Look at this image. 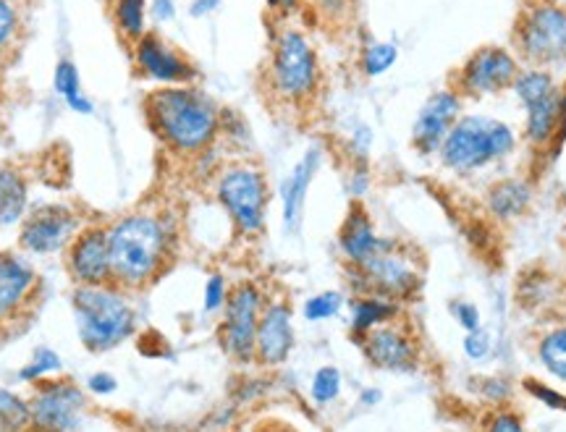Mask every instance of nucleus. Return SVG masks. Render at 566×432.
Segmentation results:
<instances>
[{
  "instance_id": "10",
  "label": "nucleus",
  "mask_w": 566,
  "mask_h": 432,
  "mask_svg": "<svg viewBox=\"0 0 566 432\" xmlns=\"http://www.w3.org/2000/svg\"><path fill=\"white\" fill-rule=\"evenodd\" d=\"M226 317L221 328L223 349L229 351L231 359L237 362H252L254 359V341H258V325L263 315L265 299L258 283L242 281L229 292L226 299Z\"/></svg>"
},
{
  "instance_id": "43",
  "label": "nucleus",
  "mask_w": 566,
  "mask_h": 432,
  "mask_svg": "<svg viewBox=\"0 0 566 432\" xmlns=\"http://www.w3.org/2000/svg\"><path fill=\"white\" fill-rule=\"evenodd\" d=\"M216 9H218V0H195L189 13H192L195 19H200V17H208V13H212Z\"/></svg>"
},
{
  "instance_id": "3",
  "label": "nucleus",
  "mask_w": 566,
  "mask_h": 432,
  "mask_svg": "<svg viewBox=\"0 0 566 432\" xmlns=\"http://www.w3.org/2000/svg\"><path fill=\"white\" fill-rule=\"evenodd\" d=\"M321 59L307 34L296 27L275 32L271 55H268L265 82L275 101L292 108H304L321 92Z\"/></svg>"
},
{
  "instance_id": "21",
  "label": "nucleus",
  "mask_w": 566,
  "mask_h": 432,
  "mask_svg": "<svg viewBox=\"0 0 566 432\" xmlns=\"http://www.w3.org/2000/svg\"><path fill=\"white\" fill-rule=\"evenodd\" d=\"M30 189L17 168H0V229L24 221Z\"/></svg>"
},
{
  "instance_id": "46",
  "label": "nucleus",
  "mask_w": 566,
  "mask_h": 432,
  "mask_svg": "<svg viewBox=\"0 0 566 432\" xmlns=\"http://www.w3.org/2000/svg\"><path fill=\"white\" fill-rule=\"evenodd\" d=\"M375 401H380V391H365L363 393V403H367V407H370V403H375Z\"/></svg>"
},
{
  "instance_id": "2",
  "label": "nucleus",
  "mask_w": 566,
  "mask_h": 432,
  "mask_svg": "<svg viewBox=\"0 0 566 432\" xmlns=\"http://www.w3.org/2000/svg\"><path fill=\"white\" fill-rule=\"evenodd\" d=\"M142 110H145L150 131L163 141L166 150L176 155L197 158L210 150L212 141L221 134L223 110L208 92L195 84H176V87L147 92Z\"/></svg>"
},
{
  "instance_id": "24",
  "label": "nucleus",
  "mask_w": 566,
  "mask_h": 432,
  "mask_svg": "<svg viewBox=\"0 0 566 432\" xmlns=\"http://www.w3.org/2000/svg\"><path fill=\"white\" fill-rule=\"evenodd\" d=\"M53 87L74 113H80V116H92V113H95V105H92L90 97L84 95L80 69L74 66V61H59V66L53 71Z\"/></svg>"
},
{
  "instance_id": "6",
  "label": "nucleus",
  "mask_w": 566,
  "mask_h": 432,
  "mask_svg": "<svg viewBox=\"0 0 566 432\" xmlns=\"http://www.w3.org/2000/svg\"><path fill=\"white\" fill-rule=\"evenodd\" d=\"M216 200L231 218L239 236H260L265 229L271 187L265 173L252 162H231L218 171Z\"/></svg>"
},
{
  "instance_id": "15",
  "label": "nucleus",
  "mask_w": 566,
  "mask_h": 432,
  "mask_svg": "<svg viewBox=\"0 0 566 432\" xmlns=\"http://www.w3.org/2000/svg\"><path fill=\"white\" fill-rule=\"evenodd\" d=\"M367 362L388 372H415L420 365V346L405 325L396 320L378 325L365 336H359Z\"/></svg>"
},
{
  "instance_id": "4",
  "label": "nucleus",
  "mask_w": 566,
  "mask_h": 432,
  "mask_svg": "<svg viewBox=\"0 0 566 432\" xmlns=\"http://www.w3.org/2000/svg\"><path fill=\"white\" fill-rule=\"evenodd\" d=\"M76 330L87 351H111L137 328V315L118 286H76L74 296Z\"/></svg>"
},
{
  "instance_id": "33",
  "label": "nucleus",
  "mask_w": 566,
  "mask_h": 432,
  "mask_svg": "<svg viewBox=\"0 0 566 432\" xmlns=\"http://www.w3.org/2000/svg\"><path fill=\"white\" fill-rule=\"evenodd\" d=\"M342 393V372L336 367H321L313 378V399L317 403H331Z\"/></svg>"
},
{
  "instance_id": "36",
  "label": "nucleus",
  "mask_w": 566,
  "mask_h": 432,
  "mask_svg": "<svg viewBox=\"0 0 566 432\" xmlns=\"http://www.w3.org/2000/svg\"><path fill=\"white\" fill-rule=\"evenodd\" d=\"M226 299H229V288H226V281L221 275H212V278L205 283V309L216 312L221 309Z\"/></svg>"
},
{
  "instance_id": "37",
  "label": "nucleus",
  "mask_w": 566,
  "mask_h": 432,
  "mask_svg": "<svg viewBox=\"0 0 566 432\" xmlns=\"http://www.w3.org/2000/svg\"><path fill=\"white\" fill-rule=\"evenodd\" d=\"M525 388H527L530 393L535 396L537 401L546 403V407H551V409H562V412H566V396L556 393L554 388L543 386V382H537V380H525Z\"/></svg>"
},
{
  "instance_id": "27",
  "label": "nucleus",
  "mask_w": 566,
  "mask_h": 432,
  "mask_svg": "<svg viewBox=\"0 0 566 432\" xmlns=\"http://www.w3.org/2000/svg\"><path fill=\"white\" fill-rule=\"evenodd\" d=\"M512 89L516 92V97H520L527 108V105H533L537 101H543V97L554 95L556 84H554V76H551L548 71L530 69V71H520V74H516Z\"/></svg>"
},
{
  "instance_id": "18",
  "label": "nucleus",
  "mask_w": 566,
  "mask_h": 432,
  "mask_svg": "<svg viewBox=\"0 0 566 432\" xmlns=\"http://www.w3.org/2000/svg\"><path fill=\"white\" fill-rule=\"evenodd\" d=\"M294 349L292 307L286 302H271L263 307L258 325V341H254V359L265 367L286 362Z\"/></svg>"
},
{
  "instance_id": "13",
  "label": "nucleus",
  "mask_w": 566,
  "mask_h": 432,
  "mask_svg": "<svg viewBox=\"0 0 566 432\" xmlns=\"http://www.w3.org/2000/svg\"><path fill=\"white\" fill-rule=\"evenodd\" d=\"M87 401L74 382H38L30 401L32 424L40 432H74L82 428V414Z\"/></svg>"
},
{
  "instance_id": "42",
  "label": "nucleus",
  "mask_w": 566,
  "mask_h": 432,
  "mask_svg": "<svg viewBox=\"0 0 566 432\" xmlns=\"http://www.w3.org/2000/svg\"><path fill=\"white\" fill-rule=\"evenodd\" d=\"M90 391L92 393H101V396H108V393H113L116 391V378H113V375H108V372H101V375H92L90 378Z\"/></svg>"
},
{
  "instance_id": "11",
  "label": "nucleus",
  "mask_w": 566,
  "mask_h": 432,
  "mask_svg": "<svg viewBox=\"0 0 566 432\" xmlns=\"http://www.w3.org/2000/svg\"><path fill=\"white\" fill-rule=\"evenodd\" d=\"M80 229V212L69 204H38L21 221L19 246L30 254H55L66 250Z\"/></svg>"
},
{
  "instance_id": "1",
  "label": "nucleus",
  "mask_w": 566,
  "mask_h": 432,
  "mask_svg": "<svg viewBox=\"0 0 566 432\" xmlns=\"http://www.w3.org/2000/svg\"><path fill=\"white\" fill-rule=\"evenodd\" d=\"M176 231L160 210L139 208L108 223V250L113 286L139 292L166 273L174 260Z\"/></svg>"
},
{
  "instance_id": "35",
  "label": "nucleus",
  "mask_w": 566,
  "mask_h": 432,
  "mask_svg": "<svg viewBox=\"0 0 566 432\" xmlns=\"http://www.w3.org/2000/svg\"><path fill=\"white\" fill-rule=\"evenodd\" d=\"M485 432H525V428H522L520 417L506 412V409H499V412L485 417Z\"/></svg>"
},
{
  "instance_id": "41",
  "label": "nucleus",
  "mask_w": 566,
  "mask_h": 432,
  "mask_svg": "<svg viewBox=\"0 0 566 432\" xmlns=\"http://www.w3.org/2000/svg\"><path fill=\"white\" fill-rule=\"evenodd\" d=\"M147 11L158 24H168V21L176 19V0H153Z\"/></svg>"
},
{
  "instance_id": "8",
  "label": "nucleus",
  "mask_w": 566,
  "mask_h": 432,
  "mask_svg": "<svg viewBox=\"0 0 566 432\" xmlns=\"http://www.w3.org/2000/svg\"><path fill=\"white\" fill-rule=\"evenodd\" d=\"M514 48L535 69L566 63V9L554 0H530L514 24Z\"/></svg>"
},
{
  "instance_id": "47",
  "label": "nucleus",
  "mask_w": 566,
  "mask_h": 432,
  "mask_svg": "<svg viewBox=\"0 0 566 432\" xmlns=\"http://www.w3.org/2000/svg\"><path fill=\"white\" fill-rule=\"evenodd\" d=\"M3 69H6V55H0V74H3Z\"/></svg>"
},
{
  "instance_id": "40",
  "label": "nucleus",
  "mask_w": 566,
  "mask_h": 432,
  "mask_svg": "<svg viewBox=\"0 0 566 432\" xmlns=\"http://www.w3.org/2000/svg\"><path fill=\"white\" fill-rule=\"evenodd\" d=\"M352 0H315V11L328 21H338L344 13H349Z\"/></svg>"
},
{
  "instance_id": "45",
  "label": "nucleus",
  "mask_w": 566,
  "mask_h": 432,
  "mask_svg": "<svg viewBox=\"0 0 566 432\" xmlns=\"http://www.w3.org/2000/svg\"><path fill=\"white\" fill-rule=\"evenodd\" d=\"M558 137H566V87L562 92V122H558Z\"/></svg>"
},
{
  "instance_id": "5",
  "label": "nucleus",
  "mask_w": 566,
  "mask_h": 432,
  "mask_svg": "<svg viewBox=\"0 0 566 432\" xmlns=\"http://www.w3.org/2000/svg\"><path fill=\"white\" fill-rule=\"evenodd\" d=\"M516 137L512 126L488 116H462L446 134L441 150L443 166L457 173H472L512 155Z\"/></svg>"
},
{
  "instance_id": "14",
  "label": "nucleus",
  "mask_w": 566,
  "mask_h": 432,
  "mask_svg": "<svg viewBox=\"0 0 566 432\" xmlns=\"http://www.w3.org/2000/svg\"><path fill=\"white\" fill-rule=\"evenodd\" d=\"M66 271L76 286H111L108 225H84L66 246Z\"/></svg>"
},
{
  "instance_id": "22",
  "label": "nucleus",
  "mask_w": 566,
  "mask_h": 432,
  "mask_svg": "<svg viewBox=\"0 0 566 432\" xmlns=\"http://www.w3.org/2000/svg\"><path fill=\"white\" fill-rule=\"evenodd\" d=\"M399 317V304L391 299H384V296L375 294H359L357 299L352 302V333L354 336H365L378 325H386Z\"/></svg>"
},
{
  "instance_id": "7",
  "label": "nucleus",
  "mask_w": 566,
  "mask_h": 432,
  "mask_svg": "<svg viewBox=\"0 0 566 432\" xmlns=\"http://www.w3.org/2000/svg\"><path fill=\"white\" fill-rule=\"evenodd\" d=\"M349 278L359 294H375L384 299L401 302L420 292V260L399 239H384V246L365 260L363 265H349Z\"/></svg>"
},
{
  "instance_id": "39",
  "label": "nucleus",
  "mask_w": 566,
  "mask_h": 432,
  "mask_svg": "<svg viewBox=\"0 0 566 432\" xmlns=\"http://www.w3.org/2000/svg\"><path fill=\"white\" fill-rule=\"evenodd\" d=\"M451 312H454L459 325H462L467 333L478 330L480 323H483V320H480V309L472 302H457L454 307H451Z\"/></svg>"
},
{
  "instance_id": "25",
  "label": "nucleus",
  "mask_w": 566,
  "mask_h": 432,
  "mask_svg": "<svg viewBox=\"0 0 566 432\" xmlns=\"http://www.w3.org/2000/svg\"><path fill=\"white\" fill-rule=\"evenodd\" d=\"M530 204V187L525 181H501L488 191V208L495 218H516Z\"/></svg>"
},
{
  "instance_id": "32",
  "label": "nucleus",
  "mask_w": 566,
  "mask_h": 432,
  "mask_svg": "<svg viewBox=\"0 0 566 432\" xmlns=\"http://www.w3.org/2000/svg\"><path fill=\"white\" fill-rule=\"evenodd\" d=\"M342 294L336 292H323L313 296V299L304 302V317H307L310 323H321V320H331V317L338 315V309H342Z\"/></svg>"
},
{
  "instance_id": "17",
  "label": "nucleus",
  "mask_w": 566,
  "mask_h": 432,
  "mask_svg": "<svg viewBox=\"0 0 566 432\" xmlns=\"http://www.w3.org/2000/svg\"><path fill=\"white\" fill-rule=\"evenodd\" d=\"M462 113V97L454 89H438L424 101L412 126V145L420 155H433L441 150L446 134L451 131Z\"/></svg>"
},
{
  "instance_id": "29",
  "label": "nucleus",
  "mask_w": 566,
  "mask_h": 432,
  "mask_svg": "<svg viewBox=\"0 0 566 432\" xmlns=\"http://www.w3.org/2000/svg\"><path fill=\"white\" fill-rule=\"evenodd\" d=\"M32 424L30 403L19 399L17 393L0 388V428L6 432H21Z\"/></svg>"
},
{
  "instance_id": "44",
  "label": "nucleus",
  "mask_w": 566,
  "mask_h": 432,
  "mask_svg": "<svg viewBox=\"0 0 566 432\" xmlns=\"http://www.w3.org/2000/svg\"><path fill=\"white\" fill-rule=\"evenodd\" d=\"M300 3H302V0H268V6H271V9L279 11V13H292Z\"/></svg>"
},
{
  "instance_id": "23",
  "label": "nucleus",
  "mask_w": 566,
  "mask_h": 432,
  "mask_svg": "<svg viewBox=\"0 0 566 432\" xmlns=\"http://www.w3.org/2000/svg\"><path fill=\"white\" fill-rule=\"evenodd\" d=\"M558 122H562V92L556 89L554 95L527 105V139L533 145H548L554 134H558Z\"/></svg>"
},
{
  "instance_id": "20",
  "label": "nucleus",
  "mask_w": 566,
  "mask_h": 432,
  "mask_svg": "<svg viewBox=\"0 0 566 432\" xmlns=\"http://www.w3.org/2000/svg\"><path fill=\"white\" fill-rule=\"evenodd\" d=\"M384 239L386 236L375 233V225L370 215H367L365 204L352 202L342 229H338V246H342L346 265H363L365 260H370L384 246Z\"/></svg>"
},
{
  "instance_id": "30",
  "label": "nucleus",
  "mask_w": 566,
  "mask_h": 432,
  "mask_svg": "<svg viewBox=\"0 0 566 432\" xmlns=\"http://www.w3.org/2000/svg\"><path fill=\"white\" fill-rule=\"evenodd\" d=\"M21 30H24V9L19 0H0V55L17 45Z\"/></svg>"
},
{
  "instance_id": "31",
  "label": "nucleus",
  "mask_w": 566,
  "mask_h": 432,
  "mask_svg": "<svg viewBox=\"0 0 566 432\" xmlns=\"http://www.w3.org/2000/svg\"><path fill=\"white\" fill-rule=\"evenodd\" d=\"M399 61V48L394 42H370L363 51V71L365 76H384Z\"/></svg>"
},
{
  "instance_id": "26",
  "label": "nucleus",
  "mask_w": 566,
  "mask_h": 432,
  "mask_svg": "<svg viewBox=\"0 0 566 432\" xmlns=\"http://www.w3.org/2000/svg\"><path fill=\"white\" fill-rule=\"evenodd\" d=\"M113 21L129 42L147 32V0H113Z\"/></svg>"
},
{
  "instance_id": "28",
  "label": "nucleus",
  "mask_w": 566,
  "mask_h": 432,
  "mask_svg": "<svg viewBox=\"0 0 566 432\" xmlns=\"http://www.w3.org/2000/svg\"><path fill=\"white\" fill-rule=\"evenodd\" d=\"M537 357L551 375L566 382V325L543 336V341L537 344Z\"/></svg>"
},
{
  "instance_id": "16",
  "label": "nucleus",
  "mask_w": 566,
  "mask_h": 432,
  "mask_svg": "<svg viewBox=\"0 0 566 432\" xmlns=\"http://www.w3.org/2000/svg\"><path fill=\"white\" fill-rule=\"evenodd\" d=\"M40 275L17 252H0V328L13 325L38 299Z\"/></svg>"
},
{
  "instance_id": "9",
  "label": "nucleus",
  "mask_w": 566,
  "mask_h": 432,
  "mask_svg": "<svg viewBox=\"0 0 566 432\" xmlns=\"http://www.w3.org/2000/svg\"><path fill=\"white\" fill-rule=\"evenodd\" d=\"M516 74H520V63L506 48L483 45L451 74L449 89H454L459 97L499 95L512 87Z\"/></svg>"
},
{
  "instance_id": "34",
  "label": "nucleus",
  "mask_w": 566,
  "mask_h": 432,
  "mask_svg": "<svg viewBox=\"0 0 566 432\" xmlns=\"http://www.w3.org/2000/svg\"><path fill=\"white\" fill-rule=\"evenodd\" d=\"M61 370V357L51 349H38L34 351V359L32 365H27L24 370H21L19 378L27 380V382H40L45 375L51 372H59Z\"/></svg>"
},
{
  "instance_id": "38",
  "label": "nucleus",
  "mask_w": 566,
  "mask_h": 432,
  "mask_svg": "<svg viewBox=\"0 0 566 432\" xmlns=\"http://www.w3.org/2000/svg\"><path fill=\"white\" fill-rule=\"evenodd\" d=\"M464 351L470 359H485L491 354V336L483 328L467 333L464 338Z\"/></svg>"
},
{
  "instance_id": "19",
  "label": "nucleus",
  "mask_w": 566,
  "mask_h": 432,
  "mask_svg": "<svg viewBox=\"0 0 566 432\" xmlns=\"http://www.w3.org/2000/svg\"><path fill=\"white\" fill-rule=\"evenodd\" d=\"M321 162H323V150L317 145H313L307 152L302 155V160L292 168V173L286 176V181L281 183L283 225H286V231H292V233L300 231L310 183H313L315 173L321 171Z\"/></svg>"
},
{
  "instance_id": "12",
  "label": "nucleus",
  "mask_w": 566,
  "mask_h": 432,
  "mask_svg": "<svg viewBox=\"0 0 566 432\" xmlns=\"http://www.w3.org/2000/svg\"><path fill=\"white\" fill-rule=\"evenodd\" d=\"M132 55L139 74L163 84V87L195 84L200 76L195 63L166 38H160L158 32H145L137 42H132Z\"/></svg>"
}]
</instances>
